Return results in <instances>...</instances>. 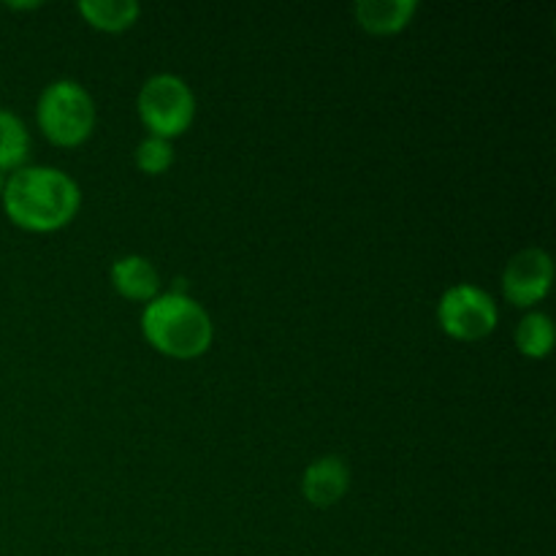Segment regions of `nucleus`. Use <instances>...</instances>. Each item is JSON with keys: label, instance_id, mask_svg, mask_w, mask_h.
<instances>
[{"label": "nucleus", "instance_id": "nucleus-1", "mask_svg": "<svg viewBox=\"0 0 556 556\" xmlns=\"http://www.w3.org/2000/svg\"><path fill=\"white\" fill-rule=\"evenodd\" d=\"M3 210L14 226L33 233L60 231L81 206V190L65 172L52 166H22L3 182Z\"/></svg>", "mask_w": 556, "mask_h": 556}, {"label": "nucleus", "instance_id": "nucleus-2", "mask_svg": "<svg viewBox=\"0 0 556 556\" xmlns=\"http://www.w3.org/2000/svg\"><path fill=\"white\" fill-rule=\"evenodd\" d=\"M141 331L157 353L168 358L204 356L215 340L210 313L188 293H161L141 313Z\"/></svg>", "mask_w": 556, "mask_h": 556}, {"label": "nucleus", "instance_id": "nucleus-3", "mask_svg": "<svg viewBox=\"0 0 556 556\" xmlns=\"http://www.w3.org/2000/svg\"><path fill=\"white\" fill-rule=\"evenodd\" d=\"M36 119L54 147H79L96 130V101L79 81H49L38 96Z\"/></svg>", "mask_w": 556, "mask_h": 556}, {"label": "nucleus", "instance_id": "nucleus-4", "mask_svg": "<svg viewBox=\"0 0 556 556\" xmlns=\"http://www.w3.org/2000/svg\"><path fill=\"white\" fill-rule=\"evenodd\" d=\"M136 112L147 125L150 136L157 139H177L193 125L195 96L188 81L177 74H155L141 85L136 98Z\"/></svg>", "mask_w": 556, "mask_h": 556}, {"label": "nucleus", "instance_id": "nucleus-5", "mask_svg": "<svg viewBox=\"0 0 556 556\" xmlns=\"http://www.w3.org/2000/svg\"><path fill=\"white\" fill-rule=\"evenodd\" d=\"M438 320L440 329L454 340L478 342L497 329L500 313L492 293L470 282H459L440 296Z\"/></svg>", "mask_w": 556, "mask_h": 556}, {"label": "nucleus", "instance_id": "nucleus-6", "mask_svg": "<svg viewBox=\"0 0 556 556\" xmlns=\"http://www.w3.org/2000/svg\"><path fill=\"white\" fill-rule=\"evenodd\" d=\"M554 282V261L546 250L527 248L508 261L503 271V293L510 304L530 309L548 296Z\"/></svg>", "mask_w": 556, "mask_h": 556}, {"label": "nucleus", "instance_id": "nucleus-7", "mask_svg": "<svg viewBox=\"0 0 556 556\" xmlns=\"http://www.w3.org/2000/svg\"><path fill=\"white\" fill-rule=\"evenodd\" d=\"M351 489V467L340 456H320L304 470L302 494L315 508H331Z\"/></svg>", "mask_w": 556, "mask_h": 556}, {"label": "nucleus", "instance_id": "nucleus-8", "mask_svg": "<svg viewBox=\"0 0 556 556\" xmlns=\"http://www.w3.org/2000/svg\"><path fill=\"white\" fill-rule=\"evenodd\" d=\"M112 286L119 296L130 299V302L150 304L152 299L161 296V275L144 255H123L114 261Z\"/></svg>", "mask_w": 556, "mask_h": 556}, {"label": "nucleus", "instance_id": "nucleus-9", "mask_svg": "<svg viewBox=\"0 0 556 556\" xmlns=\"http://www.w3.org/2000/svg\"><path fill=\"white\" fill-rule=\"evenodd\" d=\"M416 11V0H362L353 5L358 27L372 36H394V33L405 30Z\"/></svg>", "mask_w": 556, "mask_h": 556}, {"label": "nucleus", "instance_id": "nucleus-10", "mask_svg": "<svg viewBox=\"0 0 556 556\" xmlns=\"http://www.w3.org/2000/svg\"><path fill=\"white\" fill-rule=\"evenodd\" d=\"M76 11L85 16L87 25L101 33L130 30L141 14L136 0H81Z\"/></svg>", "mask_w": 556, "mask_h": 556}, {"label": "nucleus", "instance_id": "nucleus-11", "mask_svg": "<svg viewBox=\"0 0 556 556\" xmlns=\"http://www.w3.org/2000/svg\"><path fill=\"white\" fill-rule=\"evenodd\" d=\"M30 152V134L25 123L9 109H0V174L25 166Z\"/></svg>", "mask_w": 556, "mask_h": 556}, {"label": "nucleus", "instance_id": "nucleus-12", "mask_svg": "<svg viewBox=\"0 0 556 556\" xmlns=\"http://www.w3.org/2000/svg\"><path fill=\"white\" fill-rule=\"evenodd\" d=\"M516 348L527 358H546L554 348V320L546 313H527L516 326Z\"/></svg>", "mask_w": 556, "mask_h": 556}, {"label": "nucleus", "instance_id": "nucleus-13", "mask_svg": "<svg viewBox=\"0 0 556 556\" xmlns=\"http://www.w3.org/2000/svg\"><path fill=\"white\" fill-rule=\"evenodd\" d=\"M134 161L141 174L161 177V174H166L174 166V144L166 139H157V136H147V139L136 144Z\"/></svg>", "mask_w": 556, "mask_h": 556}, {"label": "nucleus", "instance_id": "nucleus-14", "mask_svg": "<svg viewBox=\"0 0 556 556\" xmlns=\"http://www.w3.org/2000/svg\"><path fill=\"white\" fill-rule=\"evenodd\" d=\"M41 3H9V9H38Z\"/></svg>", "mask_w": 556, "mask_h": 556}, {"label": "nucleus", "instance_id": "nucleus-15", "mask_svg": "<svg viewBox=\"0 0 556 556\" xmlns=\"http://www.w3.org/2000/svg\"><path fill=\"white\" fill-rule=\"evenodd\" d=\"M3 182L5 179H3V174H0V193H3Z\"/></svg>", "mask_w": 556, "mask_h": 556}]
</instances>
